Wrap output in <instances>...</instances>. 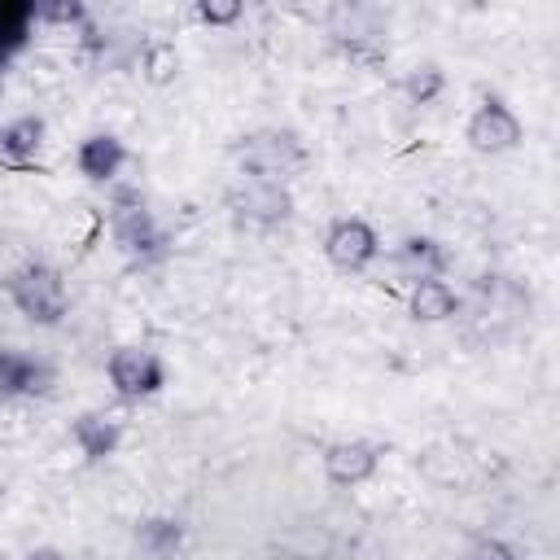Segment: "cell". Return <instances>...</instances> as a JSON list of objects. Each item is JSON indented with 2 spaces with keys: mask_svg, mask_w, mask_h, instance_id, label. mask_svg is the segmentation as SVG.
Instances as JSON below:
<instances>
[{
  "mask_svg": "<svg viewBox=\"0 0 560 560\" xmlns=\"http://www.w3.org/2000/svg\"><path fill=\"white\" fill-rule=\"evenodd\" d=\"M122 433H127V420H122V411H114V407H88V411H79V416L70 420V442H74V451H79L88 464H101V459L118 455Z\"/></svg>",
  "mask_w": 560,
  "mask_h": 560,
  "instance_id": "9c48e42d",
  "label": "cell"
},
{
  "mask_svg": "<svg viewBox=\"0 0 560 560\" xmlns=\"http://www.w3.org/2000/svg\"><path fill=\"white\" fill-rule=\"evenodd\" d=\"M464 140L486 153V158H499V153H512L521 140H525V122L521 114L503 101V96H481L464 122Z\"/></svg>",
  "mask_w": 560,
  "mask_h": 560,
  "instance_id": "277c9868",
  "label": "cell"
},
{
  "mask_svg": "<svg viewBox=\"0 0 560 560\" xmlns=\"http://www.w3.org/2000/svg\"><path fill=\"white\" fill-rule=\"evenodd\" d=\"M241 13H245L241 0H197L192 4V18L201 26H232V22H241Z\"/></svg>",
  "mask_w": 560,
  "mask_h": 560,
  "instance_id": "d6986e66",
  "label": "cell"
},
{
  "mask_svg": "<svg viewBox=\"0 0 560 560\" xmlns=\"http://www.w3.org/2000/svg\"><path fill=\"white\" fill-rule=\"evenodd\" d=\"M232 162L249 179L284 184L289 175H298L306 166V144L289 127H258V131H245L232 140Z\"/></svg>",
  "mask_w": 560,
  "mask_h": 560,
  "instance_id": "6da1fadb",
  "label": "cell"
},
{
  "mask_svg": "<svg viewBox=\"0 0 560 560\" xmlns=\"http://www.w3.org/2000/svg\"><path fill=\"white\" fill-rule=\"evenodd\" d=\"M105 381L122 402H144L166 389V359L149 346H114L105 359Z\"/></svg>",
  "mask_w": 560,
  "mask_h": 560,
  "instance_id": "3957f363",
  "label": "cell"
},
{
  "mask_svg": "<svg viewBox=\"0 0 560 560\" xmlns=\"http://www.w3.org/2000/svg\"><path fill=\"white\" fill-rule=\"evenodd\" d=\"M464 560H521V556H516V547H512L508 538H494V534H490V538H477V542L464 551Z\"/></svg>",
  "mask_w": 560,
  "mask_h": 560,
  "instance_id": "ffe728a7",
  "label": "cell"
},
{
  "mask_svg": "<svg viewBox=\"0 0 560 560\" xmlns=\"http://www.w3.org/2000/svg\"><path fill=\"white\" fill-rule=\"evenodd\" d=\"M136 70L149 88H171L184 74V52L175 48V39H144L136 52Z\"/></svg>",
  "mask_w": 560,
  "mask_h": 560,
  "instance_id": "4fadbf2b",
  "label": "cell"
},
{
  "mask_svg": "<svg viewBox=\"0 0 560 560\" xmlns=\"http://www.w3.org/2000/svg\"><path fill=\"white\" fill-rule=\"evenodd\" d=\"M398 88H402V96H407L411 105H433V101L446 92V70H442L438 61H416V66L398 79Z\"/></svg>",
  "mask_w": 560,
  "mask_h": 560,
  "instance_id": "e0dca14e",
  "label": "cell"
},
{
  "mask_svg": "<svg viewBox=\"0 0 560 560\" xmlns=\"http://www.w3.org/2000/svg\"><path fill=\"white\" fill-rule=\"evenodd\" d=\"M22 560H66V551H61V547H52V542H39V547H31Z\"/></svg>",
  "mask_w": 560,
  "mask_h": 560,
  "instance_id": "44dd1931",
  "label": "cell"
},
{
  "mask_svg": "<svg viewBox=\"0 0 560 560\" xmlns=\"http://www.w3.org/2000/svg\"><path fill=\"white\" fill-rule=\"evenodd\" d=\"M9 302L13 311L35 328H57L70 315V289L66 276L52 262H22L9 276Z\"/></svg>",
  "mask_w": 560,
  "mask_h": 560,
  "instance_id": "7a4b0ae2",
  "label": "cell"
},
{
  "mask_svg": "<svg viewBox=\"0 0 560 560\" xmlns=\"http://www.w3.org/2000/svg\"><path fill=\"white\" fill-rule=\"evenodd\" d=\"M394 258H398V267H402L411 280L446 276V262H451V254H446V245H442L438 236H402Z\"/></svg>",
  "mask_w": 560,
  "mask_h": 560,
  "instance_id": "5bb4252c",
  "label": "cell"
},
{
  "mask_svg": "<svg viewBox=\"0 0 560 560\" xmlns=\"http://www.w3.org/2000/svg\"><path fill=\"white\" fill-rule=\"evenodd\" d=\"M228 210H232L241 223H249V228H280V223H289V214H293V192H289V184L241 175L236 188L228 192Z\"/></svg>",
  "mask_w": 560,
  "mask_h": 560,
  "instance_id": "8992f818",
  "label": "cell"
},
{
  "mask_svg": "<svg viewBox=\"0 0 560 560\" xmlns=\"http://www.w3.org/2000/svg\"><path fill=\"white\" fill-rule=\"evenodd\" d=\"M341 52H346L350 66L363 70V74H385V70H389V48H385L381 39H372V35H350V39L341 44Z\"/></svg>",
  "mask_w": 560,
  "mask_h": 560,
  "instance_id": "ac0fdd59",
  "label": "cell"
},
{
  "mask_svg": "<svg viewBox=\"0 0 560 560\" xmlns=\"http://www.w3.org/2000/svg\"><path fill=\"white\" fill-rule=\"evenodd\" d=\"M324 258L346 271V276H359L368 271L376 258H381V232L363 219V214H341L328 223L324 232Z\"/></svg>",
  "mask_w": 560,
  "mask_h": 560,
  "instance_id": "5b68a950",
  "label": "cell"
},
{
  "mask_svg": "<svg viewBox=\"0 0 560 560\" xmlns=\"http://www.w3.org/2000/svg\"><path fill=\"white\" fill-rule=\"evenodd\" d=\"M127 162H131V149H127L122 136H114V131H92V136H83L79 149H74V166H79V175H83L88 184H114Z\"/></svg>",
  "mask_w": 560,
  "mask_h": 560,
  "instance_id": "30bf717a",
  "label": "cell"
},
{
  "mask_svg": "<svg viewBox=\"0 0 560 560\" xmlns=\"http://www.w3.org/2000/svg\"><path fill=\"white\" fill-rule=\"evenodd\" d=\"M455 311H459V293H455V284L446 276L411 280V289H407V315L416 324H446Z\"/></svg>",
  "mask_w": 560,
  "mask_h": 560,
  "instance_id": "8fae6325",
  "label": "cell"
},
{
  "mask_svg": "<svg viewBox=\"0 0 560 560\" xmlns=\"http://www.w3.org/2000/svg\"><path fill=\"white\" fill-rule=\"evenodd\" d=\"M44 136H48V122L39 114H18L0 127V162L9 166H31L44 149Z\"/></svg>",
  "mask_w": 560,
  "mask_h": 560,
  "instance_id": "7c38bea8",
  "label": "cell"
},
{
  "mask_svg": "<svg viewBox=\"0 0 560 560\" xmlns=\"http://www.w3.org/2000/svg\"><path fill=\"white\" fill-rule=\"evenodd\" d=\"M114 241L127 254H144L149 245H162V232H158V223H153V214L144 206H122L114 214Z\"/></svg>",
  "mask_w": 560,
  "mask_h": 560,
  "instance_id": "9a60e30c",
  "label": "cell"
},
{
  "mask_svg": "<svg viewBox=\"0 0 560 560\" xmlns=\"http://www.w3.org/2000/svg\"><path fill=\"white\" fill-rule=\"evenodd\" d=\"M381 459H385V446L381 442H372V438H337V442L324 446L319 468H324V477L332 486L354 490V486H363V481L376 477Z\"/></svg>",
  "mask_w": 560,
  "mask_h": 560,
  "instance_id": "52a82bcc",
  "label": "cell"
},
{
  "mask_svg": "<svg viewBox=\"0 0 560 560\" xmlns=\"http://www.w3.org/2000/svg\"><path fill=\"white\" fill-rule=\"evenodd\" d=\"M57 372L44 354L22 350V346H0V402L13 398H44L52 394Z\"/></svg>",
  "mask_w": 560,
  "mask_h": 560,
  "instance_id": "ba28073f",
  "label": "cell"
},
{
  "mask_svg": "<svg viewBox=\"0 0 560 560\" xmlns=\"http://www.w3.org/2000/svg\"><path fill=\"white\" fill-rule=\"evenodd\" d=\"M136 542H140V551H149L153 560H166V556H175L179 542H184V521H175V516H144V521L136 525Z\"/></svg>",
  "mask_w": 560,
  "mask_h": 560,
  "instance_id": "2e32d148",
  "label": "cell"
}]
</instances>
